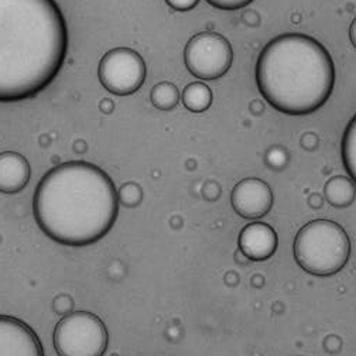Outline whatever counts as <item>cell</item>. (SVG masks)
Returning a JSON list of instances; mask_svg holds the SVG:
<instances>
[{
	"label": "cell",
	"mask_w": 356,
	"mask_h": 356,
	"mask_svg": "<svg viewBox=\"0 0 356 356\" xmlns=\"http://www.w3.org/2000/svg\"><path fill=\"white\" fill-rule=\"evenodd\" d=\"M165 2L177 12H188L200 3V0H165Z\"/></svg>",
	"instance_id": "19"
},
{
	"label": "cell",
	"mask_w": 356,
	"mask_h": 356,
	"mask_svg": "<svg viewBox=\"0 0 356 356\" xmlns=\"http://www.w3.org/2000/svg\"><path fill=\"white\" fill-rule=\"evenodd\" d=\"M98 75L106 91L118 97H129L145 83L146 64L135 50L118 47L102 57Z\"/></svg>",
	"instance_id": "7"
},
{
	"label": "cell",
	"mask_w": 356,
	"mask_h": 356,
	"mask_svg": "<svg viewBox=\"0 0 356 356\" xmlns=\"http://www.w3.org/2000/svg\"><path fill=\"white\" fill-rule=\"evenodd\" d=\"M109 335L104 321L88 311H74L61 318L54 330L58 356H104Z\"/></svg>",
	"instance_id": "5"
},
{
	"label": "cell",
	"mask_w": 356,
	"mask_h": 356,
	"mask_svg": "<svg viewBox=\"0 0 356 356\" xmlns=\"http://www.w3.org/2000/svg\"><path fill=\"white\" fill-rule=\"evenodd\" d=\"M266 163L276 170L283 168L289 163V154L283 147L273 146L266 154Z\"/></svg>",
	"instance_id": "17"
},
{
	"label": "cell",
	"mask_w": 356,
	"mask_h": 356,
	"mask_svg": "<svg viewBox=\"0 0 356 356\" xmlns=\"http://www.w3.org/2000/svg\"><path fill=\"white\" fill-rule=\"evenodd\" d=\"M293 253L301 269L328 277L341 272L350 257V241L345 229L330 219L305 224L296 235Z\"/></svg>",
	"instance_id": "4"
},
{
	"label": "cell",
	"mask_w": 356,
	"mask_h": 356,
	"mask_svg": "<svg viewBox=\"0 0 356 356\" xmlns=\"http://www.w3.org/2000/svg\"><path fill=\"white\" fill-rule=\"evenodd\" d=\"M29 160L16 152L0 153V193L16 194L30 181Z\"/></svg>",
	"instance_id": "11"
},
{
	"label": "cell",
	"mask_w": 356,
	"mask_h": 356,
	"mask_svg": "<svg viewBox=\"0 0 356 356\" xmlns=\"http://www.w3.org/2000/svg\"><path fill=\"white\" fill-rule=\"evenodd\" d=\"M356 197V186L345 175H335L324 186V200L335 208L349 207Z\"/></svg>",
	"instance_id": "12"
},
{
	"label": "cell",
	"mask_w": 356,
	"mask_h": 356,
	"mask_svg": "<svg viewBox=\"0 0 356 356\" xmlns=\"http://www.w3.org/2000/svg\"><path fill=\"white\" fill-rule=\"evenodd\" d=\"M119 202L127 208H135L143 201V190L136 183H126L118 191Z\"/></svg>",
	"instance_id": "16"
},
{
	"label": "cell",
	"mask_w": 356,
	"mask_h": 356,
	"mask_svg": "<svg viewBox=\"0 0 356 356\" xmlns=\"http://www.w3.org/2000/svg\"><path fill=\"white\" fill-rule=\"evenodd\" d=\"M119 194L109 177L88 161H67L44 175L33 197L38 228L63 246H91L119 216Z\"/></svg>",
	"instance_id": "2"
},
{
	"label": "cell",
	"mask_w": 356,
	"mask_h": 356,
	"mask_svg": "<svg viewBox=\"0 0 356 356\" xmlns=\"http://www.w3.org/2000/svg\"><path fill=\"white\" fill-rule=\"evenodd\" d=\"M187 70L198 79H218L224 76L234 61L229 41L218 33L201 31L187 42L184 50Z\"/></svg>",
	"instance_id": "6"
},
{
	"label": "cell",
	"mask_w": 356,
	"mask_h": 356,
	"mask_svg": "<svg viewBox=\"0 0 356 356\" xmlns=\"http://www.w3.org/2000/svg\"><path fill=\"white\" fill-rule=\"evenodd\" d=\"M331 54L314 37L286 33L260 51L256 83L260 95L276 111L301 116L321 109L335 86Z\"/></svg>",
	"instance_id": "3"
},
{
	"label": "cell",
	"mask_w": 356,
	"mask_h": 356,
	"mask_svg": "<svg viewBox=\"0 0 356 356\" xmlns=\"http://www.w3.org/2000/svg\"><path fill=\"white\" fill-rule=\"evenodd\" d=\"M235 212L245 219H259L270 212L273 207V193L269 184L260 178L249 177L239 181L231 194Z\"/></svg>",
	"instance_id": "8"
},
{
	"label": "cell",
	"mask_w": 356,
	"mask_h": 356,
	"mask_svg": "<svg viewBox=\"0 0 356 356\" xmlns=\"http://www.w3.org/2000/svg\"><path fill=\"white\" fill-rule=\"evenodd\" d=\"M349 38H350L352 46L356 49V17H355V20L352 22V24L349 27Z\"/></svg>",
	"instance_id": "21"
},
{
	"label": "cell",
	"mask_w": 356,
	"mask_h": 356,
	"mask_svg": "<svg viewBox=\"0 0 356 356\" xmlns=\"http://www.w3.org/2000/svg\"><path fill=\"white\" fill-rule=\"evenodd\" d=\"M341 154L349 178L356 184V115L345 129L341 143Z\"/></svg>",
	"instance_id": "14"
},
{
	"label": "cell",
	"mask_w": 356,
	"mask_h": 356,
	"mask_svg": "<svg viewBox=\"0 0 356 356\" xmlns=\"http://www.w3.org/2000/svg\"><path fill=\"white\" fill-rule=\"evenodd\" d=\"M238 245L248 259L263 261L276 253L279 238L270 225L264 224V222H253L242 229Z\"/></svg>",
	"instance_id": "10"
},
{
	"label": "cell",
	"mask_w": 356,
	"mask_h": 356,
	"mask_svg": "<svg viewBox=\"0 0 356 356\" xmlns=\"http://www.w3.org/2000/svg\"><path fill=\"white\" fill-rule=\"evenodd\" d=\"M0 356H44L37 334L22 320L0 316Z\"/></svg>",
	"instance_id": "9"
},
{
	"label": "cell",
	"mask_w": 356,
	"mask_h": 356,
	"mask_svg": "<svg viewBox=\"0 0 356 356\" xmlns=\"http://www.w3.org/2000/svg\"><path fill=\"white\" fill-rule=\"evenodd\" d=\"M212 99L213 97L211 88L202 82H193L187 85L181 95L183 105L193 113H201L208 111L212 105Z\"/></svg>",
	"instance_id": "13"
},
{
	"label": "cell",
	"mask_w": 356,
	"mask_h": 356,
	"mask_svg": "<svg viewBox=\"0 0 356 356\" xmlns=\"http://www.w3.org/2000/svg\"><path fill=\"white\" fill-rule=\"evenodd\" d=\"M207 2L220 10H238L250 5L253 0H207Z\"/></svg>",
	"instance_id": "18"
},
{
	"label": "cell",
	"mask_w": 356,
	"mask_h": 356,
	"mask_svg": "<svg viewBox=\"0 0 356 356\" xmlns=\"http://www.w3.org/2000/svg\"><path fill=\"white\" fill-rule=\"evenodd\" d=\"M317 143H318V139L316 135H313V133H307V135H304L301 139V145L308 150L314 149L317 146Z\"/></svg>",
	"instance_id": "20"
},
{
	"label": "cell",
	"mask_w": 356,
	"mask_h": 356,
	"mask_svg": "<svg viewBox=\"0 0 356 356\" xmlns=\"http://www.w3.org/2000/svg\"><path fill=\"white\" fill-rule=\"evenodd\" d=\"M150 101L156 109L168 112L172 111L178 105V102L181 101V95L174 83L163 81L153 86L150 92Z\"/></svg>",
	"instance_id": "15"
},
{
	"label": "cell",
	"mask_w": 356,
	"mask_h": 356,
	"mask_svg": "<svg viewBox=\"0 0 356 356\" xmlns=\"http://www.w3.org/2000/svg\"><path fill=\"white\" fill-rule=\"evenodd\" d=\"M68 50L56 0H0V102L30 99L61 71Z\"/></svg>",
	"instance_id": "1"
}]
</instances>
